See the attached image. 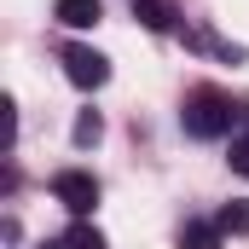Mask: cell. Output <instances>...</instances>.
Returning a JSON list of instances; mask_svg holds the SVG:
<instances>
[{
    "label": "cell",
    "instance_id": "277c9868",
    "mask_svg": "<svg viewBox=\"0 0 249 249\" xmlns=\"http://www.w3.org/2000/svg\"><path fill=\"white\" fill-rule=\"evenodd\" d=\"M53 18H58L64 29H93V23L105 18V6H99V0H58Z\"/></svg>",
    "mask_w": 249,
    "mask_h": 249
},
{
    "label": "cell",
    "instance_id": "7a4b0ae2",
    "mask_svg": "<svg viewBox=\"0 0 249 249\" xmlns=\"http://www.w3.org/2000/svg\"><path fill=\"white\" fill-rule=\"evenodd\" d=\"M64 75H70L81 93H93V87H105V81H110V58H105V53H93V47H64Z\"/></svg>",
    "mask_w": 249,
    "mask_h": 249
},
{
    "label": "cell",
    "instance_id": "52a82bcc",
    "mask_svg": "<svg viewBox=\"0 0 249 249\" xmlns=\"http://www.w3.org/2000/svg\"><path fill=\"white\" fill-rule=\"evenodd\" d=\"M214 226H220V232H232V238H244V232H249V197L226 203V209L214 214Z\"/></svg>",
    "mask_w": 249,
    "mask_h": 249
},
{
    "label": "cell",
    "instance_id": "5b68a950",
    "mask_svg": "<svg viewBox=\"0 0 249 249\" xmlns=\"http://www.w3.org/2000/svg\"><path fill=\"white\" fill-rule=\"evenodd\" d=\"M133 18H139L145 29H157V35L174 29V6H168V0H133Z\"/></svg>",
    "mask_w": 249,
    "mask_h": 249
},
{
    "label": "cell",
    "instance_id": "3957f363",
    "mask_svg": "<svg viewBox=\"0 0 249 249\" xmlns=\"http://www.w3.org/2000/svg\"><path fill=\"white\" fill-rule=\"evenodd\" d=\"M53 197H58L70 214H93V203H99V180L81 174V168H64V174H53Z\"/></svg>",
    "mask_w": 249,
    "mask_h": 249
},
{
    "label": "cell",
    "instance_id": "9c48e42d",
    "mask_svg": "<svg viewBox=\"0 0 249 249\" xmlns=\"http://www.w3.org/2000/svg\"><path fill=\"white\" fill-rule=\"evenodd\" d=\"M99 133H105L99 110H81V116H75V145H81V151H87V145H99Z\"/></svg>",
    "mask_w": 249,
    "mask_h": 249
},
{
    "label": "cell",
    "instance_id": "6da1fadb",
    "mask_svg": "<svg viewBox=\"0 0 249 249\" xmlns=\"http://www.w3.org/2000/svg\"><path fill=\"white\" fill-rule=\"evenodd\" d=\"M232 122H238V105L214 87H197L186 99V110H180V127L191 139H220V133H232Z\"/></svg>",
    "mask_w": 249,
    "mask_h": 249
},
{
    "label": "cell",
    "instance_id": "ba28073f",
    "mask_svg": "<svg viewBox=\"0 0 249 249\" xmlns=\"http://www.w3.org/2000/svg\"><path fill=\"white\" fill-rule=\"evenodd\" d=\"M64 249H110V244H105V232H99V226H87V220H75V226L64 232Z\"/></svg>",
    "mask_w": 249,
    "mask_h": 249
},
{
    "label": "cell",
    "instance_id": "30bf717a",
    "mask_svg": "<svg viewBox=\"0 0 249 249\" xmlns=\"http://www.w3.org/2000/svg\"><path fill=\"white\" fill-rule=\"evenodd\" d=\"M226 162H232V168L249 180V133H238V139H232V157H226Z\"/></svg>",
    "mask_w": 249,
    "mask_h": 249
},
{
    "label": "cell",
    "instance_id": "8fae6325",
    "mask_svg": "<svg viewBox=\"0 0 249 249\" xmlns=\"http://www.w3.org/2000/svg\"><path fill=\"white\" fill-rule=\"evenodd\" d=\"M41 249H64V244H41Z\"/></svg>",
    "mask_w": 249,
    "mask_h": 249
},
{
    "label": "cell",
    "instance_id": "8992f818",
    "mask_svg": "<svg viewBox=\"0 0 249 249\" xmlns=\"http://www.w3.org/2000/svg\"><path fill=\"white\" fill-rule=\"evenodd\" d=\"M220 226H203V220H186L180 226V249H220Z\"/></svg>",
    "mask_w": 249,
    "mask_h": 249
}]
</instances>
